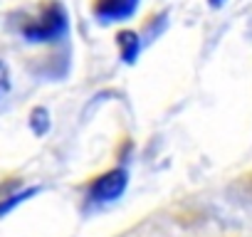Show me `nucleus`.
I'll use <instances>...</instances> for the list:
<instances>
[{"instance_id":"nucleus-5","label":"nucleus","mask_w":252,"mask_h":237,"mask_svg":"<svg viewBox=\"0 0 252 237\" xmlns=\"http://www.w3.org/2000/svg\"><path fill=\"white\" fill-rule=\"evenodd\" d=\"M8 94H10V69H8V64L3 59H0V101H3Z\"/></svg>"},{"instance_id":"nucleus-3","label":"nucleus","mask_w":252,"mask_h":237,"mask_svg":"<svg viewBox=\"0 0 252 237\" xmlns=\"http://www.w3.org/2000/svg\"><path fill=\"white\" fill-rule=\"evenodd\" d=\"M139 8V0H96L94 15L101 23H121L129 20Z\"/></svg>"},{"instance_id":"nucleus-4","label":"nucleus","mask_w":252,"mask_h":237,"mask_svg":"<svg viewBox=\"0 0 252 237\" xmlns=\"http://www.w3.org/2000/svg\"><path fill=\"white\" fill-rule=\"evenodd\" d=\"M116 40H119V52H121V57H124L126 62H134L136 55H139V35L131 32V30H124Z\"/></svg>"},{"instance_id":"nucleus-2","label":"nucleus","mask_w":252,"mask_h":237,"mask_svg":"<svg viewBox=\"0 0 252 237\" xmlns=\"http://www.w3.org/2000/svg\"><path fill=\"white\" fill-rule=\"evenodd\" d=\"M126 183H129V173L124 168H111L92 183L89 200L92 203H111V200L121 198V193L126 190Z\"/></svg>"},{"instance_id":"nucleus-6","label":"nucleus","mask_w":252,"mask_h":237,"mask_svg":"<svg viewBox=\"0 0 252 237\" xmlns=\"http://www.w3.org/2000/svg\"><path fill=\"white\" fill-rule=\"evenodd\" d=\"M245 183H247V190L252 193V176H247V180H245Z\"/></svg>"},{"instance_id":"nucleus-1","label":"nucleus","mask_w":252,"mask_h":237,"mask_svg":"<svg viewBox=\"0 0 252 237\" xmlns=\"http://www.w3.org/2000/svg\"><path fill=\"white\" fill-rule=\"evenodd\" d=\"M28 42H55L67 35V13L60 3H47L37 10V15L28 18L20 28Z\"/></svg>"}]
</instances>
